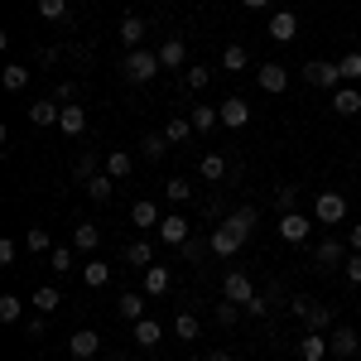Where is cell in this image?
Segmentation results:
<instances>
[{
	"instance_id": "cell-1",
	"label": "cell",
	"mask_w": 361,
	"mask_h": 361,
	"mask_svg": "<svg viewBox=\"0 0 361 361\" xmlns=\"http://www.w3.org/2000/svg\"><path fill=\"white\" fill-rule=\"evenodd\" d=\"M164 63L159 54H149V49H130V54L121 58V73H126V82H154V73H159Z\"/></svg>"
},
{
	"instance_id": "cell-2",
	"label": "cell",
	"mask_w": 361,
	"mask_h": 361,
	"mask_svg": "<svg viewBox=\"0 0 361 361\" xmlns=\"http://www.w3.org/2000/svg\"><path fill=\"white\" fill-rule=\"evenodd\" d=\"M313 222H323V226H337V222H347V197L342 193H318L313 197Z\"/></svg>"
},
{
	"instance_id": "cell-3",
	"label": "cell",
	"mask_w": 361,
	"mask_h": 361,
	"mask_svg": "<svg viewBox=\"0 0 361 361\" xmlns=\"http://www.w3.org/2000/svg\"><path fill=\"white\" fill-rule=\"evenodd\" d=\"M275 231H279V241H289V246H304L308 231H313V222H308L304 212H279Z\"/></svg>"
},
{
	"instance_id": "cell-4",
	"label": "cell",
	"mask_w": 361,
	"mask_h": 361,
	"mask_svg": "<svg viewBox=\"0 0 361 361\" xmlns=\"http://www.w3.org/2000/svg\"><path fill=\"white\" fill-rule=\"evenodd\" d=\"M222 299H231V304H241V308H246L250 299H255V284H250V275L231 270V275L222 279Z\"/></svg>"
},
{
	"instance_id": "cell-5",
	"label": "cell",
	"mask_w": 361,
	"mask_h": 361,
	"mask_svg": "<svg viewBox=\"0 0 361 361\" xmlns=\"http://www.w3.org/2000/svg\"><path fill=\"white\" fill-rule=\"evenodd\" d=\"M304 82L308 87H337V82H342V73H337V63L313 58V63H304Z\"/></svg>"
},
{
	"instance_id": "cell-6",
	"label": "cell",
	"mask_w": 361,
	"mask_h": 361,
	"mask_svg": "<svg viewBox=\"0 0 361 361\" xmlns=\"http://www.w3.org/2000/svg\"><path fill=\"white\" fill-rule=\"evenodd\" d=\"M68 352H73V361H92V357H102V337L92 333V328H82V333L68 337Z\"/></svg>"
},
{
	"instance_id": "cell-7",
	"label": "cell",
	"mask_w": 361,
	"mask_h": 361,
	"mask_svg": "<svg viewBox=\"0 0 361 361\" xmlns=\"http://www.w3.org/2000/svg\"><path fill=\"white\" fill-rule=\"evenodd\" d=\"M328 347H333L337 361H342V357H357V352H361L357 328H347V323H342V328H333V333H328Z\"/></svg>"
},
{
	"instance_id": "cell-8",
	"label": "cell",
	"mask_w": 361,
	"mask_h": 361,
	"mask_svg": "<svg viewBox=\"0 0 361 361\" xmlns=\"http://www.w3.org/2000/svg\"><path fill=\"white\" fill-rule=\"evenodd\" d=\"M255 78H260V92L279 97V92L289 87V68H284V63H260V73H255Z\"/></svg>"
},
{
	"instance_id": "cell-9",
	"label": "cell",
	"mask_w": 361,
	"mask_h": 361,
	"mask_svg": "<svg viewBox=\"0 0 361 361\" xmlns=\"http://www.w3.org/2000/svg\"><path fill=\"white\" fill-rule=\"evenodd\" d=\"M347 241H337V236H328V241H318V250H313V260L323 265V270H333V265H347Z\"/></svg>"
},
{
	"instance_id": "cell-10",
	"label": "cell",
	"mask_w": 361,
	"mask_h": 361,
	"mask_svg": "<svg viewBox=\"0 0 361 361\" xmlns=\"http://www.w3.org/2000/svg\"><path fill=\"white\" fill-rule=\"evenodd\" d=\"M58 130H63L68 140L87 135V111L78 106V102H68V106H63V116H58Z\"/></svg>"
},
{
	"instance_id": "cell-11",
	"label": "cell",
	"mask_w": 361,
	"mask_h": 361,
	"mask_svg": "<svg viewBox=\"0 0 361 361\" xmlns=\"http://www.w3.org/2000/svg\"><path fill=\"white\" fill-rule=\"evenodd\" d=\"M116 39L126 44V54H130V49H145V20H140V15H126V20L116 25Z\"/></svg>"
},
{
	"instance_id": "cell-12",
	"label": "cell",
	"mask_w": 361,
	"mask_h": 361,
	"mask_svg": "<svg viewBox=\"0 0 361 361\" xmlns=\"http://www.w3.org/2000/svg\"><path fill=\"white\" fill-rule=\"evenodd\" d=\"M294 34H299V15H294V10H275V15H270V39H275V44H289Z\"/></svg>"
},
{
	"instance_id": "cell-13",
	"label": "cell",
	"mask_w": 361,
	"mask_h": 361,
	"mask_svg": "<svg viewBox=\"0 0 361 361\" xmlns=\"http://www.w3.org/2000/svg\"><path fill=\"white\" fill-rule=\"evenodd\" d=\"M130 222H135L140 231L159 226V222H164V217H159V202H154V197H135V207H130Z\"/></svg>"
},
{
	"instance_id": "cell-14",
	"label": "cell",
	"mask_w": 361,
	"mask_h": 361,
	"mask_svg": "<svg viewBox=\"0 0 361 361\" xmlns=\"http://www.w3.org/2000/svg\"><path fill=\"white\" fill-rule=\"evenodd\" d=\"M154 231H159V241H164V246H183V241H188V222H183L178 212H169Z\"/></svg>"
},
{
	"instance_id": "cell-15",
	"label": "cell",
	"mask_w": 361,
	"mask_h": 361,
	"mask_svg": "<svg viewBox=\"0 0 361 361\" xmlns=\"http://www.w3.org/2000/svg\"><path fill=\"white\" fill-rule=\"evenodd\" d=\"M217 116H222V126H226V130H241V126L250 121V106L241 102V97H226V102H222V111H217Z\"/></svg>"
},
{
	"instance_id": "cell-16",
	"label": "cell",
	"mask_w": 361,
	"mask_h": 361,
	"mask_svg": "<svg viewBox=\"0 0 361 361\" xmlns=\"http://www.w3.org/2000/svg\"><path fill=\"white\" fill-rule=\"evenodd\" d=\"M207 246H212V250H217V255H222V260H226V255H236V250H241V246H246V236H236V231H231V226H217V231H212V241H207Z\"/></svg>"
},
{
	"instance_id": "cell-17",
	"label": "cell",
	"mask_w": 361,
	"mask_h": 361,
	"mask_svg": "<svg viewBox=\"0 0 361 361\" xmlns=\"http://www.w3.org/2000/svg\"><path fill=\"white\" fill-rule=\"evenodd\" d=\"M97 246H102V226H97V222H78V226H73V250L92 255Z\"/></svg>"
},
{
	"instance_id": "cell-18",
	"label": "cell",
	"mask_w": 361,
	"mask_h": 361,
	"mask_svg": "<svg viewBox=\"0 0 361 361\" xmlns=\"http://www.w3.org/2000/svg\"><path fill=\"white\" fill-rule=\"evenodd\" d=\"M222 222L231 226L236 236H246V241H250V231H255V222H260V212H255V207H236V212H226Z\"/></svg>"
},
{
	"instance_id": "cell-19",
	"label": "cell",
	"mask_w": 361,
	"mask_h": 361,
	"mask_svg": "<svg viewBox=\"0 0 361 361\" xmlns=\"http://www.w3.org/2000/svg\"><path fill=\"white\" fill-rule=\"evenodd\" d=\"M328 352H333V347H328V333H304L299 337V357L304 361H323Z\"/></svg>"
},
{
	"instance_id": "cell-20",
	"label": "cell",
	"mask_w": 361,
	"mask_h": 361,
	"mask_svg": "<svg viewBox=\"0 0 361 361\" xmlns=\"http://www.w3.org/2000/svg\"><path fill=\"white\" fill-rule=\"evenodd\" d=\"M333 111L337 116H361V92L357 87H337L333 92Z\"/></svg>"
},
{
	"instance_id": "cell-21",
	"label": "cell",
	"mask_w": 361,
	"mask_h": 361,
	"mask_svg": "<svg viewBox=\"0 0 361 361\" xmlns=\"http://www.w3.org/2000/svg\"><path fill=\"white\" fill-rule=\"evenodd\" d=\"M304 328H308V333H333V308H328V304H308Z\"/></svg>"
},
{
	"instance_id": "cell-22",
	"label": "cell",
	"mask_w": 361,
	"mask_h": 361,
	"mask_svg": "<svg viewBox=\"0 0 361 361\" xmlns=\"http://www.w3.org/2000/svg\"><path fill=\"white\" fill-rule=\"evenodd\" d=\"M82 284L87 289H106V284H111V265H106V260H87L82 265Z\"/></svg>"
},
{
	"instance_id": "cell-23",
	"label": "cell",
	"mask_w": 361,
	"mask_h": 361,
	"mask_svg": "<svg viewBox=\"0 0 361 361\" xmlns=\"http://www.w3.org/2000/svg\"><path fill=\"white\" fill-rule=\"evenodd\" d=\"M58 116H63V102H34V106H29V121H34V126H44V130L58 126Z\"/></svg>"
},
{
	"instance_id": "cell-24",
	"label": "cell",
	"mask_w": 361,
	"mask_h": 361,
	"mask_svg": "<svg viewBox=\"0 0 361 361\" xmlns=\"http://www.w3.org/2000/svg\"><path fill=\"white\" fill-rule=\"evenodd\" d=\"M193 135H197V130H193V121H188V116H173V121L164 126V140H169V145H188Z\"/></svg>"
},
{
	"instance_id": "cell-25",
	"label": "cell",
	"mask_w": 361,
	"mask_h": 361,
	"mask_svg": "<svg viewBox=\"0 0 361 361\" xmlns=\"http://www.w3.org/2000/svg\"><path fill=\"white\" fill-rule=\"evenodd\" d=\"M169 284H173V279H169V270H164V265H149V270H145V294H149V299L169 294Z\"/></svg>"
},
{
	"instance_id": "cell-26",
	"label": "cell",
	"mask_w": 361,
	"mask_h": 361,
	"mask_svg": "<svg viewBox=\"0 0 361 361\" xmlns=\"http://www.w3.org/2000/svg\"><path fill=\"white\" fill-rule=\"evenodd\" d=\"M29 304L39 308V313H54V308L63 304V289H58V284H44V289H34V294H29Z\"/></svg>"
},
{
	"instance_id": "cell-27",
	"label": "cell",
	"mask_w": 361,
	"mask_h": 361,
	"mask_svg": "<svg viewBox=\"0 0 361 361\" xmlns=\"http://www.w3.org/2000/svg\"><path fill=\"white\" fill-rule=\"evenodd\" d=\"M135 342L149 352V347H159V342H164V328H159L154 318H140V323H135Z\"/></svg>"
},
{
	"instance_id": "cell-28",
	"label": "cell",
	"mask_w": 361,
	"mask_h": 361,
	"mask_svg": "<svg viewBox=\"0 0 361 361\" xmlns=\"http://www.w3.org/2000/svg\"><path fill=\"white\" fill-rule=\"evenodd\" d=\"M0 82H5V92H25V87H29V68H25V63H5Z\"/></svg>"
},
{
	"instance_id": "cell-29",
	"label": "cell",
	"mask_w": 361,
	"mask_h": 361,
	"mask_svg": "<svg viewBox=\"0 0 361 361\" xmlns=\"http://www.w3.org/2000/svg\"><path fill=\"white\" fill-rule=\"evenodd\" d=\"M78 255H82V250L54 246V250H49V270H54V275H68V270H73V265H78Z\"/></svg>"
},
{
	"instance_id": "cell-30",
	"label": "cell",
	"mask_w": 361,
	"mask_h": 361,
	"mask_svg": "<svg viewBox=\"0 0 361 361\" xmlns=\"http://www.w3.org/2000/svg\"><path fill=\"white\" fill-rule=\"evenodd\" d=\"M197 173H202L207 183H222L226 178V159L222 154H202V159H197Z\"/></svg>"
},
{
	"instance_id": "cell-31",
	"label": "cell",
	"mask_w": 361,
	"mask_h": 361,
	"mask_svg": "<svg viewBox=\"0 0 361 361\" xmlns=\"http://www.w3.org/2000/svg\"><path fill=\"white\" fill-rule=\"evenodd\" d=\"M183 58H188L183 39H164V44H159V63H164V68H183Z\"/></svg>"
},
{
	"instance_id": "cell-32",
	"label": "cell",
	"mask_w": 361,
	"mask_h": 361,
	"mask_svg": "<svg viewBox=\"0 0 361 361\" xmlns=\"http://www.w3.org/2000/svg\"><path fill=\"white\" fill-rule=\"evenodd\" d=\"M106 173H111V178H130V173H135V159H130L126 149H111V154H106Z\"/></svg>"
},
{
	"instance_id": "cell-33",
	"label": "cell",
	"mask_w": 361,
	"mask_h": 361,
	"mask_svg": "<svg viewBox=\"0 0 361 361\" xmlns=\"http://www.w3.org/2000/svg\"><path fill=\"white\" fill-rule=\"evenodd\" d=\"M116 308H121V318H126V323H140V318H145V294H121Z\"/></svg>"
},
{
	"instance_id": "cell-34",
	"label": "cell",
	"mask_w": 361,
	"mask_h": 361,
	"mask_svg": "<svg viewBox=\"0 0 361 361\" xmlns=\"http://www.w3.org/2000/svg\"><path fill=\"white\" fill-rule=\"evenodd\" d=\"M25 318V299L20 294H0V323L10 328V323H20Z\"/></svg>"
},
{
	"instance_id": "cell-35",
	"label": "cell",
	"mask_w": 361,
	"mask_h": 361,
	"mask_svg": "<svg viewBox=\"0 0 361 361\" xmlns=\"http://www.w3.org/2000/svg\"><path fill=\"white\" fill-rule=\"evenodd\" d=\"M241 68H250V54L241 44H226L222 49V73H241Z\"/></svg>"
},
{
	"instance_id": "cell-36",
	"label": "cell",
	"mask_w": 361,
	"mask_h": 361,
	"mask_svg": "<svg viewBox=\"0 0 361 361\" xmlns=\"http://www.w3.org/2000/svg\"><path fill=\"white\" fill-rule=\"evenodd\" d=\"M111 193H116V183H111V173L102 169V173L87 183V197H92V202H111Z\"/></svg>"
},
{
	"instance_id": "cell-37",
	"label": "cell",
	"mask_w": 361,
	"mask_h": 361,
	"mask_svg": "<svg viewBox=\"0 0 361 361\" xmlns=\"http://www.w3.org/2000/svg\"><path fill=\"white\" fill-rule=\"evenodd\" d=\"M188 121H193L197 135H207V130H212V126H217L222 116H217V106H193V111H188Z\"/></svg>"
},
{
	"instance_id": "cell-38",
	"label": "cell",
	"mask_w": 361,
	"mask_h": 361,
	"mask_svg": "<svg viewBox=\"0 0 361 361\" xmlns=\"http://www.w3.org/2000/svg\"><path fill=\"white\" fill-rule=\"evenodd\" d=\"M126 260H130L135 270H149V265H154V246H149V241H135V246L126 250Z\"/></svg>"
},
{
	"instance_id": "cell-39",
	"label": "cell",
	"mask_w": 361,
	"mask_h": 361,
	"mask_svg": "<svg viewBox=\"0 0 361 361\" xmlns=\"http://www.w3.org/2000/svg\"><path fill=\"white\" fill-rule=\"evenodd\" d=\"M140 154H145L149 164H154V159H164V154H169V140L164 135H145V140H140Z\"/></svg>"
},
{
	"instance_id": "cell-40",
	"label": "cell",
	"mask_w": 361,
	"mask_h": 361,
	"mask_svg": "<svg viewBox=\"0 0 361 361\" xmlns=\"http://www.w3.org/2000/svg\"><path fill=\"white\" fill-rule=\"evenodd\" d=\"M25 250H29V255H49V250H54L49 231H44V226H29V241H25Z\"/></svg>"
},
{
	"instance_id": "cell-41",
	"label": "cell",
	"mask_w": 361,
	"mask_h": 361,
	"mask_svg": "<svg viewBox=\"0 0 361 361\" xmlns=\"http://www.w3.org/2000/svg\"><path fill=\"white\" fill-rule=\"evenodd\" d=\"M183 82H188V92H202V87L212 82V68H207V63H193V68L183 73Z\"/></svg>"
},
{
	"instance_id": "cell-42",
	"label": "cell",
	"mask_w": 361,
	"mask_h": 361,
	"mask_svg": "<svg viewBox=\"0 0 361 361\" xmlns=\"http://www.w3.org/2000/svg\"><path fill=\"white\" fill-rule=\"evenodd\" d=\"M164 197L169 202H188L193 197V183L188 178H164Z\"/></svg>"
},
{
	"instance_id": "cell-43",
	"label": "cell",
	"mask_w": 361,
	"mask_h": 361,
	"mask_svg": "<svg viewBox=\"0 0 361 361\" xmlns=\"http://www.w3.org/2000/svg\"><path fill=\"white\" fill-rule=\"evenodd\" d=\"M337 73H342V82H361V54H342Z\"/></svg>"
},
{
	"instance_id": "cell-44",
	"label": "cell",
	"mask_w": 361,
	"mask_h": 361,
	"mask_svg": "<svg viewBox=\"0 0 361 361\" xmlns=\"http://www.w3.org/2000/svg\"><path fill=\"white\" fill-rule=\"evenodd\" d=\"M39 15H44L49 25H63V20H68V0H39Z\"/></svg>"
},
{
	"instance_id": "cell-45",
	"label": "cell",
	"mask_w": 361,
	"mask_h": 361,
	"mask_svg": "<svg viewBox=\"0 0 361 361\" xmlns=\"http://www.w3.org/2000/svg\"><path fill=\"white\" fill-rule=\"evenodd\" d=\"M294 202H299V183H279L275 188V207L279 212H294Z\"/></svg>"
},
{
	"instance_id": "cell-46",
	"label": "cell",
	"mask_w": 361,
	"mask_h": 361,
	"mask_svg": "<svg viewBox=\"0 0 361 361\" xmlns=\"http://www.w3.org/2000/svg\"><path fill=\"white\" fill-rule=\"evenodd\" d=\"M173 333L183 337V342H197V318H193V313H188V308H183L178 318H173Z\"/></svg>"
},
{
	"instance_id": "cell-47",
	"label": "cell",
	"mask_w": 361,
	"mask_h": 361,
	"mask_svg": "<svg viewBox=\"0 0 361 361\" xmlns=\"http://www.w3.org/2000/svg\"><path fill=\"white\" fill-rule=\"evenodd\" d=\"M73 178H82V183H92V178H97V154H82V159L73 164Z\"/></svg>"
},
{
	"instance_id": "cell-48",
	"label": "cell",
	"mask_w": 361,
	"mask_h": 361,
	"mask_svg": "<svg viewBox=\"0 0 361 361\" xmlns=\"http://www.w3.org/2000/svg\"><path fill=\"white\" fill-rule=\"evenodd\" d=\"M342 275L352 279V284H361V250H352V255H347V265H342Z\"/></svg>"
},
{
	"instance_id": "cell-49",
	"label": "cell",
	"mask_w": 361,
	"mask_h": 361,
	"mask_svg": "<svg viewBox=\"0 0 361 361\" xmlns=\"http://www.w3.org/2000/svg\"><path fill=\"white\" fill-rule=\"evenodd\" d=\"M49 333V313H34V318H29V337H44Z\"/></svg>"
},
{
	"instance_id": "cell-50",
	"label": "cell",
	"mask_w": 361,
	"mask_h": 361,
	"mask_svg": "<svg viewBox=\"0 0 361 361\" xmlns=\"http://www.w3.org/2000/svg\"><path fill=\"white\" fill-rule=\"evenodd\" d=\"M15 255H20V246L5 236V241H0V265H15Z\"/></svg>"
},
{
	"instance_id": "cell-51",
	"label": "cell",
	"mask_w": 361,
	"mask_h": 361,
	"mask_svg": "<svg viewBox=\"0 0 361 361\" xmlns=\"http://www.w3.org/2000/svg\"><path fill=\"white\" fill-rule=\"evenodd\" d=\"M58 102H63V106H68V102H78V87H73V82H58Z\"/></svg>"
},
{
	"instance_id": "cell-52",
	"label": "cell",
	"mask_w": 361,
	"mask_h": 361,
	"mask_svg": "<svg viewBox=\"0 0 361 361\" xmlns=\"http://www.w3.org/2000/svg\"><path fill=\"white\" fill-rule=\"evenodd\" d=\"M265 308H270V304H265V299L255 294V299H250V304H246V313H250V318H265Z\"/></svg>"
},
{
	"instance_id": "cell-53",
	"label": "cell",
	"mask_w": 361,
	"mask_h": 361,
	"mask_svg": "<svg viewBox=\"0 0 361 361\" xmlns=\"http://www.w3.org/2000/svg\"><path fill=\"white\" fill-rule=\"evenodd\" d=\"M289 313H294V318L304 323V313H308V299H289Z\"/></svg>"
},
{
	"instance_id": "cell-54",
	"label": "cell",
	"mask_w": 361,
	"mask_h": 361,
	"mask_svg": "<svg viewBox=\"0 0 361 361\" xmlns=\"http://www.w3.org/2000/svg\"><path fill=\"white\" fill-rule=\"evenodd\" d=\"M347 246H352V250H361V222L352 226V236H347Z\"/></svg>"
},
{
	"instance_id": "cell-55",
	"label": "cell",
	"mask_w": 361,
	"mask_h": 361,
	"mask_svg": "<svg viewBox=\"0 0 361 361\" xmlns=\"http://www.w3.org/2000/svg\"><path fill=\"white\" fill-rule=\"evenodd\" d=\"M241 5H246V10H265L270 0H241Z\"/></svg>"
},
{
	"instance_id": "cell-56",
	"label": "cell",
	"mask_w": 361,
	"mask_h": 361,
	"mask_svg": "<svg viewBox=\"0 0 361 361\" xmlns=\"http://www.w3.org/2000/svg\"><path fill=\"white\" fill-rule=\"evenodd\" d=\"M207 361H231V352H212V357H207Z\"/></svg>"
},
{
	"instance_id": "cell-57",
	"label": "cell",
	"mask_w": 361,
	"mask_h": 361,
	"mask_svg": "<svg viewBox=\"0 0 361 361\" xmlns=\"http://www.w3.org/2000/svg\"><path fill=\"white\" fill-rule=\"evenodd\" d=\"M102 361H126V357H102Z\"/></svg>"
},
{
	"instance_id": "cell-58",
	"label": "cell",
	"mask_w": 361,
	"mask_h": 361,
	"mask_svg": "<svg viewBox=\"0 0 361 361\" xmlns=\"http://www.w3.org/2000/svg\"><path fill=\"white\" fill-rule=\"evenodd\" d=\"M357 159H361V140H357Z\"/></svg>"
},
{
	"instance_id": "cell-59",
	"label": "cell",
	"mask_w": 361,
	"mask_h": 361,
	"mask_svg": "<svg viewBox=\"0 0 361 361\" xmlns=\"http://www.w3.org/2000/svg\"><path fill=\"white\" fill-rule=\"evenodd\" d=\"M193 361H207V357H193Z\"/></svg>"
}]
</instances>
